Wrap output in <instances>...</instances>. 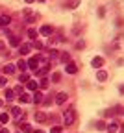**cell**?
<instances>
[{
  "label": "cell",
  "mask_w": 124,
  "mask_h": 133,
  "mask_svg": "<svg viewBox=\"0 0 124 133\" xmlns=\"http://www.w3.org/2000/svg\"><path fill=\"white\" fill-rule=\"evenodd\" d=\"M74 120H76V111H74V109H67V111L63 113V122H65V126H72Z\"/></svg>",
  "instance_id": "6da1fadb"
},
{
  "label": "cell",
  "mask_w": 124,
  "mask_h": 133,
  "mask_svg": "<svg viewBox=\"0 0 124 133\" xmlns=\"http://www.w3.org/2000/svg\"><path fill=\"white\" fill-rule=\"evenodd\" d=\"M120 126H122V124H119L117 120H113V118H111V122H109V124H106V129H108V133H117V131L120 129Z\"/></svg>",
  "instance_id": "7a4b0ae2"
},
{
  "label": "cell",
  "mask_w": 124,
  "mask_h": 133,
  "mask_svg": "<svg viewBox=\"0 0 124 133\" xmlns=\"http://www.w3.org/2000/svg\"><path fill=\"white\" fill-rule=\"evenodd\" d=\"M37 66H39V56H33V57L28 59V69L37 70Z\"/></svg>",
  "instance_id": "3957f363"
},
{
  "label": "cell",
  "mask_w": 124,
  "mask_h": 133,
  "mask_svg": "<svg viewBox=\"0 0 124 133\" xmlns=\"http://www.w3.org/2000/svg\"><path fill=\"white\" fill-rule=\"evenodd\" d=\"M65 70H67L69 74H76V72H78V65L72 63V61H69V63H65Z\"/></svg>",
  "instance_id": "277c9868"
},
{
  "label": "cell",
  "mask_w": 124,
  "mask_h": 133,
  "mask_svg": "<svg viewBox=\"0 0 124 133\" xmlns=\"http://www.w3.org/2000/svg\"><path fill=\"white\" fill-rule=\"evenodd\" d=\"M43 96H45L43 92H39V91H35V92H33V98H32V102H33V104H37V105H39V104H43V100H45Z\"/></svg>",
  "instance_id": "5b68a950"
},
{
  "label": "cell",
  "mask_w": 124,
  "mask_h": 133,
  "mask_svg": "<svg viewBox=\"0 0 124 133\" xmlns=\"http://www.w3.org/2000/svg\"><path fill=\"white\" fill-rule=\"evenodd\" d=\"M67 98H69L67 92H58V94H56V104H58V105L65 104V102H67Z\"/></svg>",
  "instance_id": "8992f818"
},
{
  "label": "cell",
  "mask_w": 124,
  "mask_h": 133,
  "mask_svg": "<svg viewBox=\"0 0 124 133\" xmlns=\"http://www.w3.org/2000/svg\"><path fill=\"white\" fill-rule=\"evenodd\" d=\"M91 65L95 66V69H100V66H104V57H100V56H96V57H93V61H91Z\"/></svg>",
  "instance_id": "52a82bcc"
},
{
  "label": "cell",
  "mask_w": 124,
  "mask_h": 133,
  "mask_svg": "<svg viewBox=\"0 0 124 133\" xmlns=\"http://www.w3.org/2000/svg\"><path fill=\"white\" fill-rule=\"evenodd\" d=\"M39 33H41V35H46V37H50V35H52V26H48V24H45V26H41V30H39Z\"/></svg>",
  "instance_id": "ba28073f"
},
{
  "label": "cell",
  "mask_w": 124,
  "mask_h": 133,
  "mask_svg": "<svg viewBox=\"0 0 124 133\" xmlns=\"http://www.w3.org/2000/svg\"><path fill=\"white\" fill-rule=\"evenodd\" d=\"M46 118H48V116H46V113H43V111H37V113H35V122H46Z\"/></svg>",
  "instance_id": "9c48e42d"
},
{
  "label": "cell",
  "mask_w": 124,
  "mask_h": 133,
  "mask_svg": "<svg viewBox=\"0 0 124 133\" xmlns=\"http://www.w3.org/2000/svg\"><path fill=\"white\" fill-rule=\"evenodd\" d=\"M15 66H17V69H19V70H22V72H26V70H28V61H24V59L21 57V59H19V63H17Z\"/></svg>",
  "instance_id": "30bf717a"
},
{
  "label": "cell",
  "mask_w": 124,
  "mask_h": 133,
  "mask_svg": "<svg viewBox=\"0 0 124 133\" xmlns=\"http://www.w3.org/2000/svg\"><path fill=\"white\" fill-rule=\"evenodd\" d=\"M9 44H11V46H21V44H22V39H21L19 35H11Z\"/></svg>",
  "instance_id": "8fae6325"
},
{
  "label": "cell",
  "mask_w": 124,
  "mask_h": 133,
  "mask_svg": "<svg viewBox=\"0 0 124 133\" xmlns=\"http://www.w3.org/2000/svg\"><path fill=\"white\" fill-rule=\"evenodd\" d=\"M30 50H32V46H30V44H26V43L19 46V52H21V56H28V54H30Z\"/></svg>",
  "instance_id": "7c38bea8"
},
{
  "label": "cell",
  "mask_w": 124,
  "mask_h": 133,
  "mask_svg": "<svg viewBox=\"0 0 124 133\" xmlns=\"http://www.w3.org/2000/svg\"><path fill=\"white\" fill-rule=\"evenodd\" d=\"M96 79H98V81H106V79H108V72L102 70V69H98V70H96Z\"/></svg>",
  "instance_id": "4fadbf2b"
},
{
  "label": "cell",
  "mask_w": 124,
  "mask_h": 133,
  "mask_svg": "<svg viewBox=\"0 0 124 133\" xmlns=\"http://www.w3.org/2000/svg\"><path fill=\"white\" fill-rule=\"evenodd\" d=\"M15 69H17V66H15L13 63H8L2 70H4V74H8V76H9V74H13V72H15Z\"/></svg>",
  "instance_id": "5bb4252c"
},
{
  "label": "cell",
  "mask_w": 124,
  "mask_h": 133,
  "mask_svg": "<svg viewBox=\"0 0 124 133\" xmlns=\"http://www.w3.org/2000/svg\"><path fill=\"white\" fill-rule=\"evenodd\" d=\"M82 0H67V9H76Z\"/></svg>",
  "instance_id": "9a60e30c"
},
{
  "label": "cell",
  "mask_w": 124,
  "mask_h": 133,
  "mask_svg": "<svg viewBox=\"0 0 124 133\" xmlns=\"http://www.w3.org/2000/svg\"><path fill=\"white\" fill-rule=\"evenodd\" d=\"M11 17L9 15H0V26H9Z\"/></svg>",
  "instance_id": "2e32d148"
},
{
  "label": "cell",
  "mask_w": 124,
  "mask_h": 133,
  "mask_svg": "<svg viewBox=\"0 0 124 133\" xmlns=\"http://www.w3.org/2000/svg\"><path fill=\"white\" fill-rule=\"evenodd\" d=\"M48 72V65H43L39 70H35V76H39V78H45V74Z\"/></svg>",
  "instance_id": "e0dca14e"
},
{
  "label": "cell",
  "mask_w": 124,
  "mask_h": 133,
  "mask_svg": "<svg viewBox=\"0 0 124 133\" xmlns=\"http://www.w3.org/2000/svg\"><path fill=\"white\" fill-rule=\"evenodd\" d=\"M19 102L21 104H28V102H32V98H30L28 92H22V94H19Z\"/></svg>",
  "instance_id": "ac0fdd59"
},
{
  "label": "cell",
  "mask_w": 124,
  "mask_h": 133,
  "mask_svg": "<svg viewBox=\"0 0 124 133\" xmlns=\"http://www.w3.org/2000/svg\"><path fill=\"white\" fill-rule=\"evenodd\" d=\"M19 129H21L22 133H32V128H30V124H26V122H19Z\"/></svg>",
  "instance_id": "d6986e66"
},
{
  "label": "cell",
  "mask_w": 124,
  "mask_h": 133,
  "mask_svg": "<svg viewBox=\"0 0 124 133\" xmlns=\"http://www.w3.org/2000/svg\"><path fill=\"white\" fill-rule=\"evenodd\" d=\"M11 113H13V116H17V118H19V116H24V111L21 107H11Z\"/></svg>",
  "instance_id": "ffe728a7"
},
{
  "label": "cell",
  "mask_w": 124,
  "mask_h": 133,
  "mask_svg": "<svg viewBox=\"0 0 124 133\" xmlns=\"http://www.w3.org/2000/svg\"><path fill=\"white\" fill-rule=\"evenodd\" d=\"M26 85H28V91H37L39 83H37V81H33V79H30V81L26 83Z\"/></svg>",
  "instance_id": "44dd1931"
},
{
  "label": "cell",
  "mask_w": 124,
  "mask_h": 133,
  "mask_svg": "<svg viewBox=\"0 0 124 133\" xmlns=\"http://www.w3.org/2000/svg\"><path fill=\"white\" fill-rule=\"evenodd\" d=\"M4 96H6L8 102H11V100L15 98V91H13V89H6V94H4Z\"/></svg>",
  "instance_id": "7402d4cb"
},
{
  "label": "cell",
  "mask_w": 124,
  "mask_h": 133,
  "mask_svg": "<svg viewBox=\"0 0 124 133\" xmlns=\"http://www.w3.org/2000/svg\"><path fill=\"white\" fill-rule=\"evenodd\" d=\"M37 19H39L37 13H30V15H26V22H35Z\"/></svg>",
  "instance_id": "603a6c76"
},
{
  "label": "cell",
  "mask_w": 124,
  "mask_h": 133,
  "mask_svg": "<svg viewBox=\"0 0 124 133\" xmlns=\"http://www.w3.org/2000/svg\"><path fill=\"white\" fill-rule=\"evenodd\" d=\"M8 122H9V115L2 113V115H0V124H8Z\"/></svg>",
  "instance_id": "cb8c5ba5"
},
{
  "label": "cell",
  "mask_w": 124,
  "mask_h": 133,
  "mask_svg": "<svg viewBox=\"0 0 124 133\" xmlns=\"http://www.w3.org/2000/svg\"><path fill=\"white\" fill-rule=\"evenodd\" d=\"M59 59H61L63 63H69V61H70V54H69V52H63V54L59 56Z\"/></svg>",
  "instance_id": "d4e9b609"
},
{
  "label": "cell",
  "mask_w": 124,
  "mask_h": 133,
  "mask_svg": "<svg viewBox=\"0 0 124 133\" xmlns=\"http://www.w3.org/2000/svg\"><path fill=\"white\" fill-rule=\"evenodd\" d=\"M102 115L106 116V118H113V115H115V111H113V109H106V111H104Z\"/></svg>",
  "instance_id": "484cf974"
},
{
  "label": "cell",
  "mask_w": 124,
  "mask_h": 133,
  "mask_svg": "<svg viewBox=\"0 0 124 133\" xmlns=\"http://www.w3.org/2000/svg\"><path fill=\"white\" fill-rule=\"evenodd\" d=\"M19 81H21V83H28V81H30V76H28L26 72H22L21 78H19Z\"/></svg>",
  "instance_id": "4316f807"
},
{
  "label": "cell",
  "mask_w": 124,
  "mask_h": 133,
  "mask_svg": "<svg viewBox=\"0 0 124 133\" xmlns=\"http://www.w3.org/2000/svg\"><path fill=\"white\" fill-rule=\"evenodd\" d=\"M28 37H30V39H35V37H37V30L30 28V30H28Z\"/></svg>",
  "instance_id": "83f0119b"
},
{
  "label": "cell",
  "mask_w": 124,
  "mask_h": 133,
  "mask_svg": "<svg viewBox=\"0 0 124 133\" xmlns=\"http://www.w3.org/2000/svg\"><path fill=\"white\" fill-rule=\"evenodd\" d=\"M96 129H98V131H104V129H106V122H104V120H98V122H96Z\"/></svg>",
  "instance_id": "f1b7e54d"
},
{
  "label": "cell",
  "mask_w": 124,
  "mask_h": 133,
  "mask_svg": "<svg viewBox=\"0 0 124 133\" xmlns=\"http://www.w3.org/2000/svg\"><path fill=\"white\" fill-rule=\"evenodd\" d=\"M115 115H124V105H115Z\"/></svg>",
  "instance_id": "f546056e"
},
{
  "label": "cell",
  "mask_w": 124,
  "mask_h": 133,
  "mask_svg": "<svg viewBox=\"0 0 124 133\" xmlns=\"http://www.w3.org/2000/svg\"><path fill=\"white\" fill-rule=\"evenodd\" d=\"M39 87H41V89H46V87H48V79H46V78H41V81H39Z\"/></svg>",
  "instance_id": "4dcf8cb0"
},
{
  "label": "cell",
  "mask_w": 124,
  "mask_h": 133,
  "mask_svg": "<svg viewBox=\"0 0 124 133\" xmlns=\"http://www.w3.org/2000/svg\"><path fill=\"white\" fill-rule=\"evenodd\" d=\"M61 79V74L59 72H54V74H52V81H54V83H58Z\"/></svg>",
  "instance_id": "1f68e13d"
},
{
  "label": "cell",
  "mask_w": 124,
  "mask_h": 133,
  "mask_svg": "<svg viewBox=\"0 0 124 133\" xmlns=\"http://www.w3.org/2000/svg\"><path fill=\"white\" fill-rule=\"evenodd\" d=\"M33 46L37 48V50H43V48H45V44H43L41 41H35V43H33Z\"/></svg>",
  "instance_id": "d6a6232c"
},
{
  "label": "cell",
  "mask_w": 124,
  "mask_h": 133,
  "mask_svg": "<svg viewBox=\"0 0 124 133\" xmlns=\"http://www.w3.org/2000/svg\"><path fill=\"white\" fill-rule=\"evenodd\" d=\"M50 133H61V128L59 126H54V128L50 129Z\"/></svg>",
  "instance_id": "836d02e7"
},
{
  "label": "cell",
  "mask_w": 124,
  "mask_h": 133,
  "mask_svg": "<svg viewBox=\"0 0 124 133\" xmlns=\"http://www.w3.org/2000/svg\"><path fill=\"white\" fill-rule=\"evenodd\" d=\"M4 50H6V43L0 41V54H4Z\"/></svg>",
  "instance_id": "e575fe53"
},
{
  "label": "cell",
  "mask_w": 124,
  "mask_h": 133,
  "mask_svg": "<svg viewBox=\"0 0 124 133\" xmlns=\"http://www.w3.org/2000/svg\"><path fill=\"white\" fill-rule=\"evenodd\" d=\"M6 81H8V79H6L4 76H0V87H4V85H6Z\"/></svg>",
  "instance_id": "d590c367"
},
{
  "label": "cell",
  "mask_w": 124,
  "mask_h": 133,
  "mask_svg": "<svg viewBox=\"0 0 124 133\" xmlns=\"http://www.w3.org/2000/svg\"><path fill=\"white\" fill-rule=\"evenodd\" d=\"M83 46H85L83 41H78V43H76V48H83Z\"/></svg>",
  "instance_id": "8d00e7d4"
},
{
  "label": "cell",
  "mask_w": 124,
  "mask_h": 133,
  "mask_svg": "<svg viewBox=\"0 0 124 133\" xmlns=\"http://www.w3.org/2000/svg\"><path fill=\"white\" fill-rule=\"evenodd\" d=\"M98 15H100V17H104V15H106V9H104V8H100V9H98Z\"/></svg>",
  "instance_id": "74e56055"
},
{
  "label": "cell",
  "mask_w": 124,
  "mask_h": 133,
  "mask_svg": "<svg viewBox=\"0 0 124 133\" xmlns=\"http://www.w3.org/2000/svg\"><path fill=\"white\" fill-rule=\"evenodd\" d=\"M0 133H9V129H8V128H2V129H0Z\"/></svg>",
  "instance_id": "f35d334b"
},
{
  "label": "cell",
  "mask_w": 124,
  "mask_h": 133,
  "mask_svg": "<svg viewBox=\"0 0 124 133\" xmlns=\"http://www.w3.org/2000/svg\"><path fill=\"white\" fill-rule=\"evenodd\" d=\"M119 91H120V94H124V85H120V87H119Z\"/></svg>",
  "instance_id": "ab89813d"
},
{
  "label": "cell",
  "mask_w": 124,
  "mask_h": 133,
  "mask_svg": "<svg viewBox=\"0 0 124 133\" xmlns=\"http://www.w3.org/2000/svg\"><path fill=\"white\" fill-rule=\"evenodd\" d=\"M32 133H45L43 129H37V131H32Z\"/></svg>",
  "instance_id": "60d3db41"
},
{
  "label": "cell",
  "mask_w": 124,
  "mask_h": 133,
  "mask_svg": "<svg viewBox=\"0 0 124 133\" xmlns=\"http://www.w3.org/2000/svg\"><path fill=\"white\" fill-rule=\"evenodd\" d=\"M24 2H26V4H32V2H35V0H24Z\"/></svg>",
  "instance_id": "b9f144b4"
},
{
  "label": "cell",
  "mask_w": 124,
  "mask_h": 133,
  "mask_svg": "<svg viewBox=\"0 0 124 133\" xmlns=\"http://www.w3.org/2000/svg\"><path fill=\"white\" fill-rule=\"evenodd\" d=\"M0 107H4V102H2V100H0Z\"/></svg>",
  "instance_id": "7bdbcfd3"
},
{
  "label": "cell",
  "mask_w": 124,
  "mask_h": 133,
  "mask_svg": "<svg viewBox=\"0 0 124 133\" xmlns=\"http://www.w3.org/2000/svg\"><path fill=\"white\" fill-rule=\"evenodd\" d=\"M39 2H45V0H39Z\"/></svg>",
  "instance_id": "ee69618b"
}]
</instances>
